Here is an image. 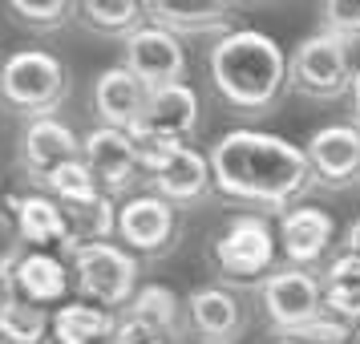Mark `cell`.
Returning a JSON list of instances; mask_svg holds the SVG:
<instances>
[{
    "mask_svg": "<svg viewBox=\"0 0 360 344\" xmlns=\"http://www.w3.org/2000/svg\"><path fill=\"white\" fill-rule=\"evenodd\" d=\"M85 146L82 138L69 130L61 117H37V122H25V130L17 138V166L20 174L37 186L45 182L69 163H82Z\"/></svg>",
    "mask_w": 360,
    "mask_h": 344,
    "instance_id": "12",
    "label": "cell"
},
{
    "mask_svg": "<svg viewBox=\"0 0 360 344\" xmlns=\"http://www.w3.org/2000/svg\"><path fill=\"white\" fill-rule=\"evenodd\" d=\"M146 195L166 198V203H174L179 211L202 207L207 198H214L211 158L198 154L195 146H166L162 154L146 166Z\"/></svg>",
    "mask_w": 360,
    "mask_h": 344,
    "instance_id": "10",
    "label": "cell"
},
{
    "mask_svg": "<svg viewBox=\"0 0 360 344\" xmlns=\"http://www.w3.org/2000/svg\"><path fill=\"white\" fill-rule=\"evenodd\" d=\"M126 316H134V320H142V324H150V328H158L170 344H179L182 336H191V332H186V300H179V295L170 292V288H162V284L138 288V295L130 300Z\"/></svg>",
    "mask_w": 360,
    "mask_h": 344,
    "instance_id": "23",
    "label": "cell"
},
{
    "mask_svg": "<svg viewBox=\"0 0 360 344\" xmlns=\"http://www.w3.org/2000/svg\"><path fill=\"white\" fill-rule=\"evenodd\" d=\"M110 344H170L158 332V328H150V324H142V320H134V316H117V328H114V340Z\"/></svg>",
    "mask_w": 360,
    "mask_h": 344,
    "instance_id": "30",
    "label": "cell"
},
{
    "mask_svg": "<svg viewBox=\"0 0 360 344\" xmlns=\"http://www.w3.org/2000/svg\"><path fill=\"white\" fill-rule=\"evenodd\" d=\"M356 69H352V49L328 33H308L288 57V89L295 98L332 106L352 94Z\"/></svg>",
    "mask_w": 360,
    "mask_h": 344,
    "instance_id": "6",
    "label": "cell"
},
{
    "mask_svg": "<svg viewBox=\"0 0 360 344\" xmlns=\"http://www.w3.org/2000/svg\"><path fill=\"white\" fill-rule=\"evenodd\" d=\"M202 122V101L191 85H170L150 94L146 114L138 122L134 138H146V142H162V146H191V138L198 134Z\"/></svg>",
    "mask_w": 360,
    "mask_h": 344,
    "instance_id": "15",
    "label": "cell"
},
{
    "mask_svg": "<svg viewBox=\"0 0 360 344\" xmlns=\"http://www.w3.org/2000/svg\"><path fill=\"white\" fill-rule=\"evenodd\" d=\"M207 73H211V89L223 101V110L247 122L271 117L292 94L288 53L255 29H235V33L219 37L207 53Z\"/></svg>",
    "mask_w": 360,
    "mask_h": 344,
    "instance_id": "2",
    "label": "cell"
},
{
    "mask_svg": "<svg viewBox=\"0 0 360 344\" xmlns=\"http://www.w3.org/2000/svg\"><path fill=\"white\" fill-rule=\"evenodd\" d=\"M207 158L214 174V195L263 219H283L288 211L304 207L311 191H320L304 146H292L288 138L263 134L255 126L227 130L219 142H211Z\"/></svg>",
    "mask_w": 360,
    "mask_h": 344,
    "instance_id": "1",
    "label": "cell"
},
{
    "mask_svg": "<svg viewBox=\"0 0 360 344\" xmlns=\"http://www.w3.org/2000/svg\"><path fill=\"white\" fill-rule=\"evenodd\" d=\"M69 69L49 49H17L0 61V106L25 122L57 117L69 98Z\"/></svg>",
    "mask_w": 360,
    "mask_h": 344,
    "instance_id": "4",
    "label": "cell"
},
{
    "mask_svg": "<svg viewBox=\"0 0 360 344\" xmlns=\"http://www.w3.org/2000/svg\"><path fill=\"white\" fill-rule=\"evenodd\" d=\"M122 65L130 69L150 94L186 85V49L174 33H166L158 25H142L134 37L122 41Z\"/></svg>",
    "mask_w": 360,
    "mask_h": 344,
    "instance_id": "11",
    "label": "cell"
},
{
    "mask_svg": "<svg viewBox=\"0 0 360 344\" xmlns=\"http://www.w3.org/2000/svg\"><path fill=\"white\" fill-rule=\"evenodd\" d=\"M271 344H300V340H271Z\"/></svg>",
    "mask_w": 360,
    "mask_h": 344,
    "instance_id": "34",
    "label": "cell"
},
{
    "mask_svg": "<svg viewBox=\"0 0 360 344\" xmlns=\"http://www.w3.org/2000/svg\"><path fill=\"white\" fill-rule=\"evenodd\" d=\"M73 284L85 304L105 312L130 308L138 295V255H130L122 243H82L73 251Z\"/></svg>",
    "mask_w": 360,
    "mask_h": 344,
    "instance_id": "7",
    "label": "cell"
},
{
    "mask_svg": "<svg viewBox=\"0 0 360 344\" xmlns=\"http://www.w3.org/2000/svg\"><path fill=\"white\" fill-rule=\"evenodd\" d=\"M251 328V312L227 284H207L186 295V332L198 344H239Z\"/></svg>",
    "mask_w": 360,
    "mask_h": 344,
    "instance_id": "14",
    "label": "cell"
},
{
    "mask_svg": "<svg viewBox=\"0 0 360 344\" xmlns=\"http://www.w3.org/2000/svg\"><path fill=\"white\" fill-rule=\"evenodd\" d=\"M41 191H45L49 198H57V203H85V198H98L101 195L98 182H94V174H89V166H85V158H82V163L61 166V170L41 186Z\"/></svg>",
    "mask_w": 360,
    "mask_h": 344,
    "instance_id": "29",
    "label": "cell"
},
{
    "mask_svg": "<svg viewBox=\"0 0 360 344\" xmlns=\"http://www.w3.org/2000/svg\"><path fill=\"white\" fill-rule=\"evenodd\" d=\"M186 219L158 195H134L117 207V239L138 260H166L182 243Z\"/></svg>",
    "mask_w": 360,
    "mask_h": 344,
    "instance_id": "8",
    "label": "cell"
},
{
    "mask_svg": "<svg viewBox=\"0 0 360 344\" xmlns=\"http://www.w3.org/2000/svg\"><path fill=\"white\" fill-rule=\"evenodd\" d=\"M61 211L73 231V251L82 243H110V235H117V207L114 198H85V203H61Z\"/></svg>",
    "mask_w": 360,
    "mask_h": 344,
    "instance_id": "25",
    "label": "cell"
},
{
    "mask_svg": "<svg viewBox=\"0 0 360 344\" xmlns=\"http://www.w3.org/2000/svg\"><path fill=\"white\" fill-rule=\"evenodd\" d=\"M0 344H20V340H17V336H13V332H8L4 324H0Z\"/></svg>",
    "mask_w": 360,
    "mask_h": 344,
    "instance_id": "32",
    "label": "cell"
},
{
    "mask_svg": "<svg viewBox=\"0 0 360 344\" xmlns=\"http://www.w3.org/2000/svg\"><path fill=\"white\" fill-rule=\"evenodd\" d=\"M82 146L85 166L105 198H134L138 186H146V170H142V154H138L134 134L94 126L89 134H82Z\"/></svg>",
    "mask_w": 360,
    "mask_h": 344,
    "instance_id": "9",
    "label": "cell"
},
{
    "mask_svg": "<svg viewBox=\"0 0 360 344\" xmlns=\"http://www.w3.org/2000/svg\"><path fill=\"white\" fill-rule=\"evenodd\" d=\"M73 13H77L73 0H8L4 4V17L33 37L61 33L65 25H73Z\"/></svg>",
    "mask_w": 360,
    "mask_h": 344,
    "instance_id": "26",
    "label": "cell"
},
{
    "mask_svg": "<svg viewBox=\"0 0 360 344\" xmlns=\"http://www.w3.org/2000/svg\"><path fill=\"white\" fill-rule=\"evenodd\" d=\"M348 106H352V126L360 130V69H356V82H352V94H348Z\"/></svg>",
    "mask_w": 360,
    "mask_h": 344,
    "instance_id": "31",
    "label": "cell"
},
{
    "mask_svg": "<svg viewBox=\"0 0 360 344\" xmlns=\"http://www.w3.org/2000/svg\"><path fill=\"white\" fill-rule=\"evenodd\" d=\"M316 20H320V33L344 41L348 49L360 45V0H328L316 8Z\"/></svg>",
    "mask_w": 360,
    "mask_h": 344,
    "instance_id": "28",
    "label": "cell"
},
{
    "mask_svg": "<svg viewBox=\"0 0 360 344\" xmlns=\"http://www.w3.org/2000/svg\"><path fill=\"white\" fill-rule=\"evenodd\" d=\"M304 154H308L320 191H332V195L360 191V130L352 122L320 126L308 138Z\"/></svg>",
    "mask_w": 360,
    "mask_h": 344,
    "instance_id": "13",
    "label": "cell"
},
{
    "mask_svg": "<svg viewBox=\"0 0 360 344\" xmlns=\"http://www.w3.org/2000/svg\"><path fill=\"white\" fill-rule=\"evenodd\" d=\"M279 255L288 267L300 272H320V263L332 255L336 247V223L324 207H295L279 219Z\"/></svg>",
    "mask_w": 360,
    "mask_h": 344,
    "instance_id": "16",
    "label": "cell"
},
{
    "mask_svg": "<svg viewBox=\"0 0 360 344\" xmlns=\"http://www.w3.org/2000/svg\"><path fill=\"white\" fill-rule=\"evenodd\" d=\"M117 316L98 304H65L53 312V340L57 344H101L114 340Z\"/></svg>",
    "mask_w": 360,
    "mask_h": 344,
    "instance_id": "24",
    "label": "cell"
},
{
    "mask_svg": "<svg viewBox=\"0 0 360 344\" xmlns=\"http://www.w3.org/2000/svg\"><path fill=\"white\" fill-rule=\"evenodd\" d=\"M146 101H150V89L122 61L110 69H101L98 82H94V114H98V126L134 134L138 122H142V114H146Z\"/></svg>",
    "mask_w": 360,
    "mask_h": 344,
    "instance_id": "18",
    "label": "cell"
},
{
    "mask_svg": "<svg viewBox=\"0 0 360 344\" xmlns=\"http://www.w3.org/2000/svg\"><path fill=\"white\" fill-rule=\"evenodd\" d=\"M324 284V300H328V316L344 320L348 328L360 324V260L348 251H336L320 272Z\"/></svg>",
    "mask_w": 360,
    "mask_h": 344,
    "instance_id": "22",
    "label": "cell"
},
{
    "mask_svg": "<svg viewBox=\"0 0 360 344\" xmlns=\"http://www.w3.org/2000/svg\"><path fill=\"white\" fill-rule=\"evenodd\" d=\"M13 219H17V235L25 247H49L61 243L73 255V231L61 211V203L49 195H20L13 198Z\"/></svg>",
    "mask_w": 360,
    "mask_h": 344,
    "instance_id": "20",
    "label": "cell"
},
{
    "mask_svg": "<svg viewBox=\"0 0 360 344\" xmlns=\"http://www.w3.org/2000/svg\"><path fill=\"white\" fill-rule=\"evenodd\" d=\"M211 267L223 284H251L259 288L263 279L279 267V239L271 235V223L263 215H235L227 227L214 231L211 239Z\"/></svg>",
    "mask_w": 360,
    "mask_h": 344,
    "instance_id": "5",
    "label": "cell"
},
{
    "mask_svg": "<svg viewBox=\"0 0 360 344\" xmlns=\"http://www.w3.org/2000/svg\"><path fill=\"white\" fill-rule=\"evenodd\" d=\"M4 300H8V292H4V276H0V308H4Z\"/></svg>",
    "mask_w": 360,
    "mask_h": 344,
    "instance_id": "33",
    "label": "cell"
},
{
    "mask_svg": "<svg viewBox=\"0 0 360 344\" xmlns=\"http://www.w3.org/2000/svg\"><path fill=\"white\" fill-rule=\"evenodd\" d=\"M0 276H4L8 300H25V304H37V308L61 300V292H65L61 263L49 260L45 251H8L0 260Z\"/></svg>",
    "mask_w": 360,
    "mask_h": 344,
    "instance_id": "19",
    "label": "cell"
},
{
    "mask_svg": "<svg viewBox=\"0 0 360 344\" xmlns=\"http://www.w3.org/2000/svg\"><path fill=\"white\" fill-rule=\"evenodd\" d=\"M73 20L94 37L126 41L146 25V4H138V0H77Z\"/></svg>",
    "mask_w": 360,
    "mask_h": 344,
    "instance_id": "21",
    "label": "cell"
},
{
    "mask_svg": "<svg viewBox=\"0 0 360 344\" xmlns=\"http://www.w3.org/2000/svg\"><path fill=\"white\" fill-rule=\"evenodd\" d=\"M259 308L267 328L283 336V340H300V344H352V328L328 316V300H324V284L320 272H300L279 263L271 276L263 279L259 288Z\"/></svg>",
    "mask_w": 360,
    "mask_h": 344,
    "instance_id": "3",
    "label": "cell"
},
{
    "mask_svg": "<svg viewBox=\"0 0 360 344\" xmlns=\"http://www.w3.org/2000/svg\"><path fill=\"white\" fill-rule=\"evenodd\" d=\"M0 324L8 328L20 344H45L53 316L45 308H37V304H25V300H4V308H0Z\"/></svg>",
    "mask_w": 360,
    "mask_h": 344,
    "instance_id": "27",
    "label": "cell"
},
{
    "mask_svg": "<svg viewBox=\"0 0 360 344\" xmlns=\"http://www.w3.org/2000/svg\"><path fill=\"white\" fill-rule=\"evenodd\" d=\"M146 20L179 41L186 37H227L239 25V4L227 0H146Z\"/></svg>",
    "mask_w": 360,
    "mask_h": 344,
    "instance_id": "17",
    "label": "cell"
}]
</instances>
